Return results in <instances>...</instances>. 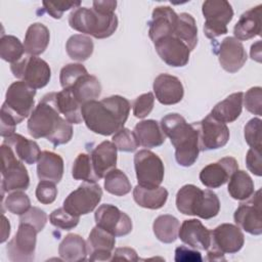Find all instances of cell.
I'll list each match as a JSON object with an SVG mask.
<instances>
[{
	"label": "cell",
	"instance_id": "1",
	"mask_svg": "<svg viewBox=\"0 0 262 262\" xmlns=\"http://www.w3.org/2000/svg\"><path fill=\"white\" fill-rule=\"evenodd\" d=\"M28 131L33 138H46L54 146L66 144L72 139V124L57 110L55 92L45 94L35 106L28 120Z\"/></svg>",
	"mask_w": 262,
	"mask_h": 262
},
{
	"label": "cell",
	"instance_id": "18",
	"mask_svg": "<svg viewBox=\"0 0 262 262\" xmlns=\"http://www.w3.org/2000/svg\"><path fill=\"white\" fill-rule=\"evenodd\" d=\"M237 169L236 160L232 157H225L204 167L200 173V180L209 188H218L225 184Z\"/></svg>",
	"mask_w": 262,
	"mask_h": 262
},
{
	"label": "cell",
	"instance_id": "7",
	"mask_svg": "<svg viewBox=\"0 0 262 262\" xmlns=\"http://www.w3.org/2000/svg\"><path fill=\"white\" fill-rule=\"evenodd\" d=\"M1 156L2 195L4 192L26 190L30 185V177L24 162L18 160L12 148L3 142L1 144Z\"/></svg>",
	"mask_w": 262,
	"mask_h": 262
},
{
	"label": "cell",
	"instance_id": "46",
	"mask_svg": "<svg viewBox=\"0 0 262 262\" xmlns=\"http://www.w3.org/2000/svg\"><path fill=\"white\" fill-rule=\"evenodd\" d=\"M261 123L262 121L260 118H253L245 126V139L248 145L251 146V148L262 149Z\"/></svg>",
	"mask_w": 262,
	"mask_h": 262
},
{
	"label": "cell",
	"instance_id": "4",
	"mask_svg": "<svg viewBox=\"0 0 262 262\" xmlns=\"http://www.w3.org/2000/svg\"><path fill=\"white\" fill-rule=\"evenodd\" d=\"M176 207L184 215L211 219L218 215L220 201L210 189L203 190L193 184H186L177 191Z\"/></svg>",
	"mask_w": 262,
	"mask_h": 262
},
{
	"label": "cell",
	"instance_id": "32",
	"mask_svg": "<svg viewBox=\"0 0 262 262\" xmlns=\"http://www.w3.org/2000/svg\"><path fill=\"white\" fill-rule=\"evenodd\" d=\"M74 97L83 105L84 103L96 100L101 94V85L99 80L88 73L81 76L70 88Z\"/></svg>",
	"mask_w": 262,
	"mask_h": 262
},
{
	"label": "cell",
	"instance_id": "10",
	"mask_svg": "<svg viewBox=\"0 0 262 262\" xmlns=\"http://www.w3.org/2000/svg\"><path fill=\"white\" fill-rule=\"evenodd\" d=\"M134 168L138 185L146 188H156L163 182L164 164L155 152L148 149L137 151L134 156Z\"/></svg>",
	"mask_w": 262,
	"mask_h": 262
},
{
	"label": "cell",
	"instance_id": "50",
	"mask_svg": "<svg viewBox=\"0 0 262 262\" xmlns=\"http://www.w3.org/2000/svg\"><path fill=\"white\" fill-rule=\"evenodd\" d=\"M155 104V96L151 92H147L139 95L133 102V115L136 118L143 119L154 108Z\"/></svg>",
	"mask_w": 262,
	"mask_h": 262
},
{
	"label": "cell",
	"instance_id": "11",
	"mask_svg": "<svg viewBox=\"0 0 262 262\" xmlns=\"http://www.w3.org/2000/svg\"><path fill=\"white\" fill-rule=\"evenodd\" d=\"M102 189L95 182H86L78 186L63 201V208L72 215L80 217L92 212L101 201Z\"/></svg>",
	"mask_w": 262,
	"mask_h": 262
},
{
	"label": "cell",
	"instance_id": "19",
	"mask_svg": "<svg viewBox=\"0 0 262 262\" xmlns=\"http://www.w3.org/2000/svg\"><path fill=\"white\" fill-rule=\"evenodd\" d=\"M218 56L222 69L231 74L239 71L248 58L243 43L234 37H226L222 40Z\"/></svg>",
	"mask_w": 262,
	"mask_h": 262
},
{
	"label": "cell",
	"instance_id": "28",
	"mask_svg": "<svg viewBox=\"0 0 262 262\" xmlns=\"http://www.w3.org/2000/svg\"><path fill=\"white\" fill-rule=\"evenodd\" d=\"M3 143L9 145L17 159L21 162L28 165H33L38 162L41 151L36 141L30 140L20 134L14 133L9 137L4 138Z\"/></svg>",
	"mask_w": 262,
	"mask_h": 262
},
{
	"label": "cell",
	"instance_id": "45",
	"mask_svg": "<svg viewBox=\"0 0 262 262\" xmlns=\"http://www.w3.org/2000/svg\"><path fill=\"white\" fill-rule=\"evenodd\" d=\"M113 142L120 151L131 152L136 150L139 146L134 132L130 131L128 128H122L117 133L113 135Z\"/></svg>",
	"mask_w": 262,
	"mask_h": 262
},
{
	"label": "cell",
	"instance_id": "44",
	"mask_svg": "<svg viewBox=\"0 0 262 262\" xmlns=\"http://www.w3.org/2000/svg\"><path fill=\"white\" fill-rule=\"evenodd\" d=\"M86 68L81 63H69L60 70L59 82L62 89H70L83 75L87 74Z\"/></svg>",
	"mask_w": 262,
	"mask_h": 262
},
{
	"label": "cell",
	"instance_id": "37",
	"mask_svg": "<svg viewBox=\"0 0 262 262\" xmlns=\"http://www.w3.org/2000/svg\"><path fill=\"white\" fill-rule=\"evenodd\" d=\"M180 223L178 219L172 215L164 214L157 217L152 224V229L156 237L164 243H174L178 237Z\"/></svg>",
	"mask_w": 262,
	"mask_h": 262
},
{
	"label": "cell",
	"instance_id": "9",
	"mask_svg": "<svg viewBox=\"0 0 262 262\" xmlns=\"http://www.w3.org/2000/svg\"><path fill=\"white\" fill-rule=\"evenodd\" d=\"M10 70L13 76L24 81L34 89L45 87L51 78V70L48 63L37 56L29 55L11 63Z\"/></svg>",
	"mask_w": 262,
	"mask_h": 262
},
{
	"label": "cell",
	"instance_id": "38",
	"mask_svg": "<svg viewBox=\"0 0 262 262\" xmlns=\"http://www.w3.org/2000/svg\"><path fill=\"white\" fill-rule=\"evenodd\" d=\"M68 55L77 61L87 60L93 53L94 45L90 37L82 34L71 36L66 44Z\"/></svg>",
	"mask_w": 262,
	"mask_h": 262
},
{
	"label": "cell",
	"instance_id": "49",
	"mask_svg": "<svg viewBox=\"0 0 262 262\" xmlns=\"http://www.w3.org/2000/svg\"><path fill=\"white\" fill-rule=\"evenodd\" d=\"M42 4L49 15H51L53 18H60L64 11L71 8H78L81 4V1H43Z\"/></svg>",
	"mask_w": 262,
	"mask_h": 262
},
{
	"label": "cell",
	"instance_id": "34",
	"mask_svg": "<svg viewBox=\"0 0 262 262\" xmlns=\"http://www.w3.org/2000/svg\"><path fill=\"white\" fill-rule=\"evenodd\" d=\"M55 103L59 113L69 123H82V104L74 97L70 89H63L59 92H55Z\"/></svg>",
	"mask_w": 262,
	"mask_h": 262
},
{
	"label": "cell",
	"instance_id": "24",
	"mask_svg": "<svg viewBox=\"0 0 262 262\" xmlns=\"http://www.w3.org/2000/svg\"><path fill=\"white\" fill-rule=\"evenodd\" d=\"M117 146L113 141L104 140L91 152V162L98 179L103 178L117 165Z\"/></svg>",
	"mask_w": 262,
	"mask_h": 262
},
{
	"label": "cell",
	"instance_id": "17",
	"mask_svg": "<svg viewBox=\"0 0 262 262\" xmlns=\"http://www.w3.org/2000/svg\"><path fill=\"white\" fill-rule=\"evenodd\" d=\"M161 59L170 67H184L189 60L190 50L178 38L173 35L164 37L154 43Z\"/></svg>",
	"mask_w": 262,
	"mask_h": 262
},
{
	"label": "cell",
	"instance_id": "2",
	"mask_svg": "<svg viewBox=\"0 0 262 262\" xmlns=\"http://www.w3.org/2000/svg\"><path fill=\"white\" fill-rule=\"evenodd\" d=\"M130 102L121 95H112L99 101L91 100L81 107L87 128L100 135H114L124 128L130 113Z\"/></svg>",
	"mask_w": 262,
	"mask_h": 262
},
{
	"label": "cell",
	"instance_id": "31",
	"mask_svg": "<svg viewBox=\"0 0 262 262\" xmlns=\"http://www.w3.org/2000/svg\"><path fill=\"white\" fill-rule=\"evenodd\" d=\"M58 254L62 260L68 262L84 261L88 255L87 243L79 234L69 233L59 244Z\"/></svg>",
	"mask_w": 262,
	"mask_h": 262
},
{
	"label": "cell",
	"instance_id": "52",
	"mask_svg": "<svg viewBox=\"0 0 262 262\" xmlns=\"http://www.w3.org/2000/svg\"><path fill=\"white\" fill-rule=\"evenodd\" d=\"M1 121H0V134L3 138L9 137L14 134L16 125L20 123V121L9 112L3 104L1 106Z\"/></svg>",
	"mask_w": 262,
	"mask_h": 262
},
{
	"label": "cell",
	"instance_id": "15",
	"mask_svg": "<svg viewBox=\"0 0 262 262\" xmlns=\"http://www.w3.org/2000/svg\"><path fill=\"white\" fill-rule=\"evenodd\" d=\"M97 226L108 231L115 236H124L131 232V218L118 207L111 204H103L98 207L94 214Z\"/></svg>",
	"mask_w": 262,
	"mask_h": 262
},
{
	"label": "cell",
	"instance_id": "13",
	"mask_svg": "<svg viewBox=\"0 0 262 262\" xmlns=\"http://www.w3.org/2000/svg\"><path fill=\"white\" fill-rule=\"evenodd\" d=\"M38 231L30 224L19 223L14 237L7 244V256L12 262H31L35 259Z\"/></svg>",
	"mask_w": 262,
	"mask_h": 262
},
{
	"label": "cell",
	"instance_id": "21",
	"mask_svg": "<svg viewBox=\"0 0 262 262\" xmlns=\"http://www.w3.org/2000/svg\"><path fill=\"white\" fill-rule=\"evenodd\" d=\"M154 93L160 103L172 105L180 102L184 95L181 81L169 74H160L152 84Z\"/></svg>",
	"mask_w": 262,
	"mask_h": 262
},
{
	"label": "cell",
	"instance_id": "29",
	"mask_svg": "<svg viewBox=\"0 0 262 262\" xmlns=\"http://www.w3.org/2000/svg\"><path fill=\"white\" fill-rule=\"evenodd\" d=\"M244 102V93L234 92L228 95L224 100L218 102L210 115L216 120L223 123H232L234 122L242 114Z\"/></svg>",
	"mask_w": 262,
	"mask_h": 262
},
{
	"label": "cell",
	"instance_id": "36",
	"mask_svg": "<svg viewBox=\"0 0 262 262\" xmlns=\"http://www.w3.org/2000/svg\"><path fill=\"white\" fill-rule=\"evenodd\" d=\"M227 190L232 199L246 201L255 192L254 182L246 171L237 169L229 178Z\"/></svg>",
	"mask_w": 262,
	"mask_h": 262
},
{
	"label": "cell",
	"instance_id": "12",
	"mask_svg": "<svg viewBox=\"0 0 262 262\" xmlns=\"http://www.w3.org/2000/svg\"><path fill=\"white\" fill-rule=\"evenodd\" d=\"M35 95L36 89L24 81H16L7 88L3 105L21 122L35 108Z\"/></svg>",
	"mask_w": 262,
	"mask_h": 262
},
{
	"label": "cell",
	"instance_id": "57",
	"mask_svg": "<svg viewBox=\"0 0 262 262\" xmlns=\"http://www.w3.org/2000/svg\"><path fill=\"white\" fill-rule=\"evenodd\" d=\"M10 234V224L7 218L2 214V232H1V243L7 241Z\"/></svg>",
	"mask_w": 262,
	"mask_h": 262
},
{
	"label": "cell",
	"instance_id": "41",
	"mask_svg": "<svg viewBox=\"0 0 262 262\" xmlns=\"http://www.w3.org/2000/svg\"><path fill=\"white\" fill-rule=\"evenodd\" d=\"M72 176L76 180H83L86 182H96L99 180L95 175L91 157L84 152L79 154L75 159L72 167Z\"/></svg>",
	"mask_w": 262,
	"mask_h": 262
},
{
	"label": "cell",
	"instance_id": "43",
	"mask_svg": "<svg viewBox=\"0 0 262 262\" xmlns=\"http://www.w3.org/2000/svg\"><path fill=\"white\" fill-rule=\"evenodd\" d=\"M49 221L53 226L57 228H60L62 230H71L78 225L80 217L70 214L62 207L52 211V213L49 215Z\"/></svg>",
	"mask_w": 262,
	"mask_h": 262
},
{
	"label": "cell",
	"instance_id": "47",
	"mask_svg": "<svg viewBox=\"0 0 262 262\" xmlns=\"http://www.w3.org/2000/svg\"><path fill=\"white\" fill-rule=\"evenodd\" d=\"M47 215L38 207H31L26 213L19 216V223H27L32 225L38 232H40L46 225Z\"/></svg>",
	"mask_w": 262,
	"mask_h": 262
},
{
	"label": "cell",
	"instance_id": "20",
	"mask_svg": "<svg viewBox=\"0 0 262 262\" xmlns=\"http://www.w3.org/2000/svg\"><path fill=\"white\" fill-rule=\"evenodd\" d=\"M86 243L90 261H112L115 235L96 225L90 231Z\"/></svg>",
	"mask_w": 262,
	"mask_h": 262
},
{
	"label": "cell",
	"instance_id": "58",
	"mask_svg": "<svg viewBox=\"0 0 262 262\" xmlns=\"http://www.w3.org/2000/svg\"><path fill=\"white\" fill-rule=\"evenodd\" d=\"M251 57L253 60L261 62V42L258 41L251 46Z\"/></svg>",
	"mask_w": 262,
	"mask_h": 262
},
{
	"label": "cell",
	"instance_id": "22",
	"mask_svg": "<svg viewBox=\"0 0 262 262\" xmlns=\"http://www.w3.org/2000/svg\"><path fill=\"white\" fill-rule=\"evenodd\" d=\"M178 14L169 6H158L154 9L148 23V35L155 43L158 40L173 35Z\"/></svg>",
	"mask_w": 262,
	"mask_h": 262
},
{
	"label": "cell",
	"instance_id": "27",
	"mask_svg": "<svg viewBox=\"0 0 262 262\" xmlns=\"http://www.w3.org/2000/svg\"><path fill=\"white\" fill-rule=\"evenodd\" d=\"M137 142L146 148L158 147L165 142L166 135L156 120H144L137 123L133 130Z\"/></svg>",
	"mask_w": 262,
	"mask_h": 262
},
{
	"label": "cell",
	"instance_id": "48",
	"mask_svg": "<svg viewBox=\"0 0 262 262\" xmlns=\"http://www.w3.org/2000/svg\"><path fill=\"white\" fill-rule=\"evenodd\" d=\"M244 103L248 112L261 116L262 115V88L252 87L244 94Z\"/></svg>",
	"mask_w": 262,
	"mask_h": 262
},
{
	"label": "cell",
	"instance_id": "30",
	"mask_svg": "<svg viewBox=\"0 0 262 262\" xmlns=\"http://www.w3.org/2000/svg\"><path fill=\"white\" fill-rule=\"evenodd\" d=\"M49 40L50 33L48 28L41 23H34L28 28L25 36V52L37 56L46 50Z\"/></svg>",
	"mask_w": 262,
	"mask_h": 262
},
{
	"label": "cell",
	"instance_id": "39",
	"mask_svg": "<svg viewBox=\"0 0 262 262\" xmlns=\"http://www.w3.org/2000/svg\"><path fill=\"white\" fill-rule=\"evenodd\" d=\"M104 188L114 195L122 196L131 191V183L123 171L115 168L104 176Z\"/></svg>",
	"mask_w": 262,
	"mask_h": 262
},
{
	"label": "cell",
	"instance_id": "5",
	"mask_svg": "<svg viewBox=\"0 0 262 262\" xmlns=\"http://www.w3.org/2000/svg\"><path fill=\"white\" fill-rule=\"evenodd\" d=\"M69 25L72 29L90 35L96 39L111 37L118 28L116 13H102L93 7H78L69 15Z\"/></svg>",
	"mask_w": 262,
	"mask_h": 262
},
{
	"label": "cell",
	"instance_id": "51",
	"mask_svg": "<svg viewBox=\"0 0 262 262\" xmlns=\"http://www.w3.org/2000/svg\"><path fill=\"white\" fill-rule=\"evenodd\" d=\"M57 196V188L54 182L41 180L36 188V198L43 205H49L55 201Z\"/></svg>",
	"mask_w": 262,
	"mask_h": 262
},
{
	"label": "cell",
	"instance_id": "26",
	"mask_svg": "<svg viewBox=\"0 0 262 262\" xmlns=\"http://www.w3.org/2000/svg\"><path fill=\"white\" fill-rule=\"evenodd\" d=\"M37 175L40 180L58 183L63 175L62 158L52 151H41L37 162Z\"/></svg>",
	"mask_w": 262,
	"mask_h": 262
},
{
	"label": "cell",
	"instance_id": "6",
	"mask_svg": "<svg viewBox=\"0 0 262 262\" xmlns=\"http://www.w3.org/2000/svg\"><path fill=\"white\" fill-rule=\"evenodd\" d=\"M245 236L241 228L230 223H223L211 230V246L208 251V260H225L224 254L237 253L244 246Z\"/></svg>",
	"mask_w": 262,
	"mask_h": 262
},
{
	"label": "cell",
	"instance_id": "55",
	"mask_svg": "<svg viewBox=\"0 0 262 262\" xmlns=\"http://www.w3.org/2000/svg\"><path fill=\"white\" fill-rule=\"evenodd\" d=\"M113 260H127V261H138L139 258L134 249L123 247L118 248L113 252L112 261Z\"/></svg>",
	"mask_w": 262,
	"mask_h": 262
},
{
	"label": "cell",
	"instance_id": "23",
	"mask_svg": "<svg viewBox=\"0 0 262 262\" xmlns=\"http://www.w3.org/2000/svg\"><path fill=\"white\" fill-rule=\"evenodd\" d=\"M179 238L188 247L198 250H208L211 246V230L198 219L184 220L179 227Z\"/></svg>",
	"mask_w": 262,
	"mask_h": 262
},
{
	"label": "cell",
	"instance_id": "14",
	"mask_svg": "<svg viewBox=\"0 0 262 262\" xmlns=\"http://www.w3.org/2000/svg\"><path fill=\"white\" fill-rule=\"evenodd\" d=\"M199 136L200 150H211L223 147L229 139V130L225 123L213 118L210 114L202 121L193 123Z\"/></svg>",
	"mask_w": 262,
	"mask_h": 262
},
{
	"label": "cell",
	"instance_id": "8",
	"mask_svg": "<svg viewBox=\"0 0 262 262\" xmlns=\"http://www.w3.org/2000/svg\"><path fill=\"white\" fill-rule=\"evenodd\" d=\"M202 11L205 17L204 34L209 39H215L228 32L227 24L233 17V9L226 0H207Z\"/></svg>",
	"mask_w": 262,
	"mask_h": 262
},
{
	"label": "cell",
	"instance_id": "54",
	"mask_svg": "<svg viewBox=\"0 0 262 262\" xmlns=\"http://www.w3.org/2000/svg\"><path fill=\"white\" fill-rule=\"evenodd\" d=\"M202 255L195 249H189L186 246H180L175 250V261H202Z\"/></svg>",
	"mask_w": 262,
	"mask_h": 262
},
{
	"label": "cell",
	"instance_id": "42",
	"mask_svg": "<svg viewBox=\"0 0 262 262\" xmlns=\"http://www.w3.org/2000/svg\"><path fill=\"white\" fill-rule=\"evenodd\" d=\"M2 205L12 214L23 215L31 208V201L28 194L21 190H14L7 194Z\"/></svg>",
	"mask_w": 262,
	"mask_h": 262
},
{
	"label": "cell",
	"instance_id": "16",
	"mask_svg": "<svg viewBox=\"0 0 262 262\" xmlns=\"http://www.w3.org/2000/svg\"><path fill=\"white\" fill-rule=\"evenodd\" d=\"M234 222L239 228L253 235L262 233L261 190L254 192L247 202L241 203L233 215Z\"/></svg>",
	"mask_w": 262,
	"mask_h": 262
},
{
	"label": "cell",
	"instance_id": "33",
	"mask_svg": "<svg viewBox=\"0 0 262 262\" xmlns=\"http://www.w3.org/2000/svg\"><path fill=\"white\" fill-rule=\"evenodd\" d=\"M133 199L136 204L142 208L158 210L166 204L168 190L162 186L146 188L137 184L133 189Z\"/></svg>",
	"mask_w": 262,
	"mask_h": 262
},
{
	"label": "cell",
	"instance_id": "25",
	"mask_svg": "<svg viewBox=\"0 0 262 262\" xmlns=\"http://www.w3.org/2000/svg\"><path fill=\"white\" fill-rule=\"evenodd\" d=\"M261 8L259 4L244 12L233 28V34L237 40H249L261 35Z\"/></svg>",
	"mask_w": 262,
	"mask_h": 262
},
{
	"label": "cell",
	"instance_id": "3",
	"mask_svg": "<svg viewBox=\"0 0 262 262\" xmlns=\"http://www.w3.org/2000/svg\"><path fill=\"white\" fill-rule=\"evenodd\" d=\"M160 125L175 148L176 162L183 167L192 166L201 151L194 124H188L181 115L172 113L163 117Z\"/></svg>",
	"mask_w": 262,
	"mask_h": 262
},
{
	"label": "cell",
	"instance_id": "56",
	"mask_svg": "<svg viewBox=\"0 0 262 262\" xmlns=\"http://www.w3.org/2000/svg\"><path fill=\"white\" fill-rule=\"evenodd\" d=\"M93 8L102 13H114L117 7V1L115 0H103L93 1Z\"/></svg>",
	"mask_w": 262,
	"mask_h": 262
},
{
	"label": "cell",
	"instance_id": "53",
	"mask_svg": "<svg viewBox=\"0 0 262 262\" xmlns=\"http://www.w3.org/2000/svg\"><path fill=\"white\" fill-rule=\"evenodd\" d=\"M247 168L256 176L262 175V159L261 149L250 148L246 156Z\"/></svg>",
	"mask_w": 262,
	"mask_h": 262
},
{
	"label": "cell",
	"instance_id": "40",
	"mask_svg": "<svg viewBox=\"0 0 262 262\" xmlns=\"http://www.w3.org/2000/svg\"><path fill=\"white\" fill-rule=\"evenodd\" d=\"M24 44L12 35H3L0 39V57L7 62H16L23 58Z\"/></svg>",
	"mask_w": 262,
	"mask_h": 262
},
{
	"label": "cell",
	"instance_id": "35",
	"mask_svg": "<svg viewBox=\"0 0 262 262\" xmlns=\"http://www.w3.org/2000/svg\"><path fill=\"white\" fill-rule=\"evenodd\" d=\"M173 36L181 40L190 51L195 48L198 44V28L191 14L186 12L178 14Z\"/></svg>",
	"mask_w": 262,
	"mask_h": 262
}]
</instances>
